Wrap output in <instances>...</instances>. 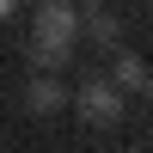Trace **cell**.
Wrapping results in <instances>:
<instances>
[{
	"label": "cell",
	"instance_id": "obj_1",
	"mask_svg": "<svg viewBox=\"0 0 153 153\" xmlns=\"http://www.w3.org/2000/svg\"><path fill=\"white\" fill-rule=\"evenodd\" d=\"M80 25H86V19L68 6V0H37V37H31V61H37V74H55V68H68Z\"/></svg>",
	"mask_w": 153,
	"mask_h": 153
},
{
	"label": "cell",
	"instance_id": "obj_2",
	"mask_svg": "<svg viewBox=\"0 0 153 153\" xmlns=\"http://www.w3.org/2000/svg\"><path fill=\"white\" fill-rule=\"evenodd\" d=\"M80 117H86V123H117V117H123L117 80H86V86H80Z\"/></svg>",
	"mask_w": 153,
	"mask_h": 153
},
{
	"label": "cell",
	"instance_id": "obj_3",
	"mask_svg": "<svg viewBox=\"0 0 153 153\" xmlns=\"http://www.w3.org/2000/svg\"><path fill=\"white\" fill-rule=\"evenodd\" d=\"M25 104H31L37 117L61 110V86H55V74H37V80H31V92H25Z\"/></svg>",
	"mask_w": 153,
	"mask_h": 153
},
{
	"label": "cell",
	"instance_id": "obj_4",
	"mask_svg": "<svg viewBox=\"0 0 153 153\" xmlns=\"http://www.w3.org/2000/svg\"><path fill=\"white\" fill-rule=\"evenodd\" d=\"M147 86H153L147 61H141V55H123V61H117V92H147Z\"/></svg>",
	"mask_w": 153,
	"mask_h": 153
},
{
	"label": "cell",
	"instance_id": "obj_5",
	"mask_svg": "<svg viewBox=\"0 0 153 153\" xmlns=\"http://www.w3.org/2000/svg\"><path fill=\"white\" fill-rule=\"evenodd\" d=\"M86 25H92V37H98V43H117V19H110V12H92Z\"/></svg>",
	"mask_w": 153,
	"mask_h": 153
},
{
	"label": "cell",
	"instance_id": "obj_6",
	"mask_svg": "<svg viewBox=\"0 0 153 153\" xmlns=\"http://www.w3.org/2000/svg\"><path fill=\"white\" fill-rule=\"evenodd\" d=\"M6 12H12V0H0V19H6Z\"/></svg>",
	"mask_w": 153,
	"mask_h": 153
}]
</instances>
